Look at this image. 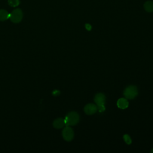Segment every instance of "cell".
I'll list each match as a JSON object with an SVG mask.
<instances>
[{
    "mask_svg": "<svg viewBox=\"0 0 153 153\" xmlns=\"http://www.w3.org/2000/svg\"><path fill=\"white\" fill-rule=\"evenodd\" d=\"M117 106L120 109H126L128 106V102L125 98H120L117 101Z\"/></svg>",
    "mask_w": 153,
    "mask_h": 153,
    "instance_id": "ba28073f",
    "label": "cell"
},
{
    "mask_svg": "<svg viewBox=\"0 0 153 153\" xmlns=\"http://www.w3.org/2000/svg\"><path fill=\"white\" fill-rule=\"evenodd\" d=\"M53 125L54 128H63L65 126V120L62 118H56L53 123Z\"/></svg>",
    "mask_w": 153,
    "mask_h": 153,
    "instance_id": "52a82bcc",
    "label": "cell"
},
{
    "mask_svg": "<svg viewBox=\"0 0 153 153\" xmlns=\"http://www.w3.org/2000/svg\"><path fill=\"white\" fill-rule=\"evenodd\" d=\"M85 27H86V29H87V30H91V25H90V24H86V25H85Z\"/></svg>",
    "mask_w": 153,
    "mask_h": 153,
    "instance_id": "4fadbf2b",
    "label": "cell"
},
{
    "mask_svg": "<svg viewBox=\"0 0 153 153\" xmlns=\"http://www.w3.org/2000/svg\"><path fill=\"white\" fill-rule=\"evenodd\" d=\"M124 95L128 99H133L137 95V89L134 85L127 87L124 91Z\"/></svg>",
    "mask_w": 153,
    "mask_h": 153,
    "instance_id": "277c9868",
    "label": "cell"
},
{
    "mask_svg": "<svg viewBox=\"0 0 153 153\" xmlns=\"http://www.w3.org/2000/svg\"><path fill=\"white\" fill-rule=\"evenodd\" d=\"M125 142L127 144H130L131 143V138L128 135V134H125L123 137Z\"/></svg>",
    "mask_w": 153,
    "mask_h": 153,
    "instance_id": "7c38bea8",
    "label": "cell"
},
{
    "mask_svg": "<svg viewBox=\"0 0 153 153\" xmlns=\"http://www.w3.org/2000/svg\"><path fill=\"white\" fill-rule=\"evenodd\" d=\"M151 152H152V153H153V149L151 151Z\"/></svg>",
    "mask_w": 153,
    "mask_h": 153,
    "instance_id": "5bb4252c",
    "label": "cell"
},
{
    "mask_svg": "<svg viewBox=\"0 0 153 153\" xmlns=\"http://www.w3.org/2000/svg\"><path fill=\"white\" fill-rule=\"evenodd\" d=\"M94 102L97 104V109L100 112H102L105 109L104 106L105 102V96L103 94L100 93H97L94 97Z\"/></svg>",
    "mask_w": 153,
    "mask_h": 153,
    "instance_id": "3957f363",
    "label": "cell"
},
{
    "mask_svg": "<svg viewBox=\"0 0 153 153\" xmlns=\"http://www.w3.org/2000/svg\"><path fill=\"white\" fill-rule=\"evenodd\" d=\"M10 17V13L3 9L0 10V21H5Z\"/></svg>",
    "mask_w": 153,
    "mask_h": 153,
    "instance_id": "9c48e42d",
    "label": "cell"
},
{
    "mask_svg": "<svg viewBox=\"0 0 153 153\" xmlns=\"http://www.w3.org/2000/svg\"><path fill=\"white\" fill-rule=\"evenodd\" d=\"M8 4L12 7H16L20 4V0H8Z\"/></svg>",
    "mask_w": 153,
    "mask_h": 153,
    "instance_id": "8fae6325",
    "label": "cell"
},
{
    "mask_svg": "<svg viewBox=\"0 0 153 153\" xmlns=\"http://www.w3.org/2000/svg\"><path fill=\"white\" fill-rule=\"evenodd\" d=\"M84 112L87 115H92L97 111V106L93 103H89L84 107Z\"/></svg>",
    "mask_w": 153,
    "mask_h": 153,
    "instance_id": "8992f818",
    "label": "cell"
},
{
    "mask_svg": "<svg viewBox=\"0 0 153 153\" xmlns=\"http://www.w3.org/2000/svg\"><path fill=\"white\" fill-rule=\"evenodd\" d=\"M145 10L149 13L153 11V2L152 1H147L144 4Z\"/></svg>",
    "mask_w": 153,
    "mask_h": 153,
    "instance_id": "30bf717a",
    "label": "cell"
},
{
    "mask_svg": "<svg viewBox=\"0 0 153 153\" xmlns=\"http://www.w3.org/2000/svg\"><path fill=\"white\" fill-rule=\"evenodd\" d=\"M65 126H71L76 125L79 120V117L78 114L74 111H72L69 112L66 116L65 117Z\"/></svg>",
    "mask_w": 153,
    "mask_h": 153,
    "instance_id": "6da1fadb",
    "label": "cell"
},
{
    "mask_svg": "<svg viewBox=\"0 0 153 153\" xmlns=\"http://www.w3.org/2000/svg\"><path fill=\"white\" fill-rule=\"evenodd\" d=\"M23 12L21 9L16 8L14 9L10 14L9 19L14 23H20L23 19Z\"/></svg>",
    "mask_w": 153,
    "mask_h": 153,
    "instance_id": "7a4b0ae2",
    "label": "cell"
},
{
    "mask_svg": "<svg viewBox=\"0 0 153 153\" xmlns=\"http://www.w3.org/2000/svg\"><path fill=\"white\" fill-rule=\"evenodd\" d=\"M62 136L66 141L72 140L74 136V132L72 128L69 126L65 127L62 130Z\"/></svg>",
    "mask_w": 153,
    "mask_h": 153,
    "instance_id": "5b68a950",
    "label": "cell"
}]
</instances>
